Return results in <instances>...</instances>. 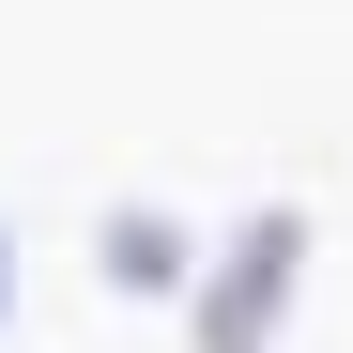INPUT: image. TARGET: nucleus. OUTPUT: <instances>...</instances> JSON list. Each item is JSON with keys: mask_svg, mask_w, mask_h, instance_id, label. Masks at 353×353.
Here are the masks:
<instances>
[{"mask_svg": "<svg viewBox=\"0 0 353 353\" xmlns=\"http://www.w3.org/2000/svg\"><path fill=\"white\" fill-rule=\"evenodd\" d=\"M0 307H16V230H0Z\"/></svg>", "mask_w": 353, "mask_h": 353, "instance_id": "7ed1b4c3", "label": "nucleus"}, {"mask_svg": "<svg viewBox=\"0 0 353 353\" xmlns=\"http://www.w3.org/2000/svg\"><path fill=\"white\" fill-rule=\"evenodd\" d=\"M292 292H307V215H292V200H261V215H246V230L200 261V292H185V338H200V353H276Z\"/></svg>", "mask_w": 353, "mask_h": 353, "instance_id": "f257e3e1", "label": "nucleus"}, {"mask_svg": "<svg viewBox=\"0 0 353 353\" xmlns=\"http://www.w3.org/2000/svg\"><path fill=\"white\" fill-rule=\"evenodd\" d=\"M92 261H108V292H139V307H169V292H200V230L185 215H154V200H108V230H92Z\"/></svg>", "mask_w": 353, "mask_h": 353, "instance_id": "f03ea898", "label": "nucleus"}]
</instances>
